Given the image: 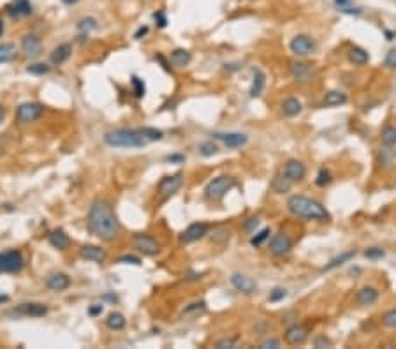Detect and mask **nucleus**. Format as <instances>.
I'll return each instance as SVG.
<instances>
[{"instance_id": "1", "label": "nucleus", "mask_w": 396, "mask_h": 349, "mask_svg": "<svg viewBox=\"0 0 396 349\" xmlns=\"http://www.w3.org/2000/svg\"><path fill=\"white\" fill-rule=\"evenodd\" d=\"M88 224H90L92 233L101 240L109 242L118 237V219H116L113 206L108 201L97 199V201L92 203L90 212H88Z\"/></svg>"}, {"instance_id": "2", "label": "nucleus", "mask_w": 396, "mask_h": 349, "mask_svg": "<svg viewBox=\"0 0 396 349\" xmlns=\"http://www.w3.org/2000/svg\"><path fill=\"white\" fill-rule=\"evenodd\" d=\"M287 208L292 215L301 217V219L317 220V222H326V220L331 219L326 206H322L315 199L306 198V196H291L287 201Z\"/></svg>"}, {"instance_id": "3", "label": "nucleus", "mask_w": 396, "mask_h": 349, "mask_svg": "<svg viewBox=\"0 0 396 349\" xmlns=\"http://www.w3.org/2000/svg\"><path fill=\"white\" fill-rule=\"evenodd\" d=\"M106 145L115 148H141L148 143L139 129H116L109 131L104 136Z\"/></svg>"}, {"instance_id": "4", "label": "nucleus", "mask_w": 396, "mask_h": 349, "mask_svg": "<svg viewBox=\"0 0 396 349\" xmlns=\"http://www.w3.org/2000/svg\"><path fill=\"white\" fill-rule=\"evenodd\" d=\"M234 185H236V180H234L233 177H229V174H220V177H217L208 182V185L205 187V196L208 199H213V201H219V199H222Z\"/></svg>"}, {"instance_id": "5", "label": "nucleus", "mask_w": 396, "mask_h": 349, "mask_svg": "<svg viewBox=\"0 0 396 349\" xmlns=\"http://www.w3.org/2000/svg\"><path fill=\"white\" fill-rule=\"evenodd\" d=\"M23 265V256L16 249L0 252V273H18L21 272Z\"/></svg>"}, {"instance_id": "6", "label": "nucleus", "mask_w": 396, "mask_h": 349, "mask_svg": "<svg viewBox=\"0 0 396 349\" xmlns=\"http://www.w3.org/2000/svg\"><path fill=\"white\" fill-rule=\"evenodd\" d=\"M289 48H291V51L294 53L296 56H310L317 49V42L313 41L310 35L299 34L291 39Z\"/></svg>"}, {"instance_id": "7", "label": "nucleus", "mask_w": 396, "mask_h": 349, "mask_svg": "<svg viewBox=\"0 0 396 349\" xmlns=\"http://www.w3.org/2000/svg\"><path fill=\"white\" fill-rule=\"evenodd\" d=\"M132 244H134V247L138 249L139 252H143L145 256H155V254H159V251H160L159 242H157L153 237H150V235H146V233L134 235V240H132Z\"/></svg>"}, {"instance_id": "8", "label": "nucleus", "mask_w": 396, "mask_h": 349, "mask_svg": "<svg viewBox=\"0 0 396 349\" xmlns=\"http://www.w3.org/2000/svg\"><path fill=\"white\" fill-rule=\"evenodd\" d=\"M42 113H44V108L39 102H23L18 106L16 119L20 122H35L37 119H41Z\"/></svg>"}, {"instance_id": "9", "label": "nucleus", "mask_w": 396, "mask_h": 349, "mask_svg": "<svg viewBox=\"0 0 396 349\" xmlns=\"http://www.w3.org/2000/svg\"><path fill=\"white\" fill-rule=\"evenodd\" d=\"M308 333H310V328L305 325L289 326L287 332H285V335H284L285 344H289V346H301V344H305L306 339H308Z\"/></svg>"}, {"instance_id": "10", "label": "nucleus", "mask_w": 396, "mask_h": 349, "mask_svg": "<svg viewBox=\"0 0 396 349\" xmlns=\"http://www.w3.org/2000/svg\"><path fill=\"white\" fill-rule=\"evenodd\" d=\"M181 184H183V174L181 173H174V174H169V177H164L162 180L159 182V194L162 196V198H169V196H173L174 192L181 187Z\"/></svg>"}, {"instance_id": "11", "label": "nucleus", "mask_w": 396, "mask_h": 349, "mask_svg": "<svg viewBox=\"0 0 396 349\" xmlns=\"http://www.w3.org/2000/svg\"><path fill=\"white\" fill-rule=\"evenodd\" d=\"M6 11L13 20H21V18H27L32 14V4L30 0H11Z\"/></svg>"}, {"instance_id": "12", "label": "nucleus", "mask_w": 396, "mask_h": 349, "mask_svg": "<svg viewBox=\"0 0 396 349\" xmlns=\"http://www.w3.org/2000/svg\"><path fill=\"white\" fill-rule=\"evenodd\" d=\"M292 249V240L289 238V235L285 233H277L270 242V252L273 256H284Z\"/></svg>"}, {"instance_id": "13", "label": "nucleus", "mask_w": 396, "mask_h": 349, "mask_svg": "<svg viewBox=\"0 0 396 349\" xmlns=\"http://www.w3.org/2000/svg\"><path fill=\"white\" fill-rule=\"evenodd\" d=\"M213 138L220 140L227 148H240L248 141V136L243 133H215Z\"/></svg>"}, {"instance_id": "14", "label": "nucleus", "mask_w": 396, "mask_h": 349, "mask_svg": "<svg viewBox=\"0 0 396 349\" xmlns=\"http://www.w3.org/2000/svg\"><path fill=\"white\" fill-rule=\"evenodd\" d=\"M21 49H23L25 55H27V56H30V59H35V56H39V55H41V51H42V42H41V39H39L35 34L23 35V39H21Z\"/></svg>"}, {"instance_id": "15", "label": "nucleus", "mask_w": 396, "mask_h": 349, "mask_svg": "<svg viewBox=\"0 0 396 349\" xmlns=\"http://www.w3.org/2000/svg\"><path fill=\"white\" fill-rule=\"evenodd\" d=\"M206 233H208V224L195 222V224H190V226L180 235V240L183 242V244H192V242L203 238Z\"/></svg>"}, {"instance_id": "16", "label": "nucleus", "mask_w": 396, "mask_h": 349, "mask_svg": "<svg viewBox=\"0 0 396 349\" xmlns=\"http://www.w3.org/2000/svg\"><path fill=\"white\" fill-rule=\"evenodd\" d=\"M284 174L289 178V180L299 182V180H303V178H305L306 168H305V164H303L301 161H298V159H291V161L285 162Z\"/></svg>"}, {"instance_id": "17", "label": "nucleus", "mask_w": 396, "mask_h": 349, "mask_svg": "<svg viewBox=\"0 0 396 349\" xmlns=\"http://www.w3.org/2000/svg\"><path fill=\"white\" fill-rule=\"evenodd\" d=\"M16 311L23 316H32V318H42V316L48 314V307L42 304H37V302H25V304H20Z\"/></svg>"}, {"instance_id": "18", "label": "nucleus", "mask_w": 396, "mask_h": 349, "mask_svg": "<svg viewBox=\"0 0 396 349\" xmlns=\"http://www.w3.org/2000/svg\"><path fill=\"white\" fill-rule=\"evenodd\" d=\"M81 258L87 259V261H92V263H104L106 259V251L102 247H99V245H83L80 251Z\"/></svg>"}, {"instance_id": "19", "label": "nucleus", "mask_w": 396, "mask_h": 349, "mask_svg": "<svg viewBox=\"0 0 396 349\" xmlns=\"http://www.w3.org/2000/svg\"><path fill=\"white\" fill-rule=\"evenodd\" d=\"M289 69H291V74L294 76V80H298L299 83H308L310 80H312V67L308 66V64L305 62H291V66H289Z\"/></svg>"}, {"instance_id": "20", "label": "nucleus", "mask_w": 396, "mask_h": 349, "mask_svg": "<svg viewBox=\"0 0 396 349\" xmlns=\"http://www.w3.org/2000/svg\"><path fill=\"white\" fill-rule=\"evenodd\" d=\"M46 286L49 287L55 293H62V291L69 289L71 286V279L65 275V273H51V275L46 279Z\"/></svg>"}, {"instance_id": "21", "label": "nucleus", "mask_w": 396, "mask_h": 349, "mask_svg": "<svg viewBox=\"0 0 396 349\" xmlns=\"http://www.w3.org/2000/svg\"><path fill=\"white\" fill-rule=\"evenodd\" d=\"M231 284L234 286L236 291H241L245 295H252L255 291V282L247 275H241V273H234L231 277Z\"/></svg>"}, {"instance_id": "22", "label": "nucleus", "mask_w": 396, "mask_h": 349, "mask_svg": "<svg viewBox=\"0 0 396 349\" xmlns=\"http://www.w3.org/2000/svg\"><path fill=\"white\" fill-rule=\"evenodd\" d=\"M377 298H379V291L375 289V287H361V289L358 291V295H356V300H358L359 305H372L377 302Z\"/></svg>"}, {"instance_id": "23", "label": "nucleus", "mask_w": 396, "mask_h": 349, "mask_svg": "<svg viewBox=\"0 0 396 349\" xmlns=\"http://www.w3.org/2000/svg\"><path fill=\"white\" fill-rule=\"evenodd\" d=\"M49 244H51L55 249H58V251H63V249L69 247L71 238H69V235H67L65 231L55 229V231H51V233H49Z\"/></svg>"}, {"instance_id": "24", "label": "nucleus", "mask_w": 396, "mask_h": 349, "mask_svg": "<svg viewBox=\"0 0 396 349\" xmlns=\"http://www.w3.org/2000/svg\"><path fill=\"white\" fill-rule=\"evenodd\" d=\"M292 187V180H289L287 177H285L284 173H278L273 177V180H271V189H273L275 192H278V194H284V192H289Z\"/></svg>"}, {"instance_id": "25", "label": "nucleus", "mask_w": 396, "mask_h": 349, "mask_svg": "<svg viewBox=\"0 0 396 349\" xmlns=\"http://www.w3.org/2000/svg\"><path fill=\"white\" fill-rule=\"evenodd\" d=\"M190 60H192L190 51H187V49H183V48L174 49V51L171 53V56H169V62L173 64L174 67H185V66H188V62H190Z\"/></svg>"}, {"instance_id": "26", "label": "nucleus", "mask_w": 396, "mask_h": 349, "mask_svg": "<svg viewBox=\"0 0 396 349\" xmlns=\"http://www.w3.org/2000/svg\"><path fill=\"white\" fill-rule=\"evenodd\" d=\"M264 87H266V74L261 69H254V83H252L250 88V95L254 99L259 97L264 92Z\"/></svg>"}, {"instance_id": "27", "label": "nucleus", "mask_w": 396, "mask_h": 349, "mask_svg": "<svg viewBox=\"0 0 396 349\" xmlns=\"http://www.w3.org/2000/svg\"><path fill=\"white\" fill-rule=\"evenodd\" d=\"M71 51H73V48H71V44H60L58 48L53 49L51 53V62L55 64V66H60V64L67 62L71 56Z\"/></svg>"}, {"instance_id": "28", "label": "nucleus", "mask_w": 396, "mask_h": 349, "mask_svg": "<svg viewBox=\"0 0 396 349\" xmlns=\"http://www.w3.org/2000/svg\"><path fill=\"white\" fill-rule=\"evenodd\" d=\"M345 102H347V95L340 90L327 92L326 97H324V106H327V108H335V106L345 104Z\"/></svg>"}, {"instance_id": "29", "label": "nucleus", "mask_w": 396, "mask_h": 349, "mask_svg": "<svg viewBox=\"0 0 396 349\" xmlns=\"http://www.w3.org/2000/svg\"><path fill=\"white\" fill-rule=\"evenodd\" d=\"M335 7H337V11H340V13L344 14H361L363 9L361 7H358L354 4V0H333Z\"/></svg>"}, {"instance_id": "30", "label": "nucleus", "mask_w": 396, "mask_h": 349, "mask_svg": "<svg viewBox=\"0 0 396 349\" xmlns=\"http://www.w3.org/2000/svg\"><path fill=\"white\" fill-rule=\"evenodd\" d=\"M349 60H351L352 64H356V66H365V64H368L370 55L363 48L352 46V48L349 49Z\"/></svg>"}, {"instance_id": "31", "label": "nucleus", "mask_w": 396, "mask_h": 349, "mask_svg": "<svg viewBox=\"0 0 396 349\" xmlns=\"http://www.w3.org/2000/svg\"><path fill=\"white\" fill-rule=\"evenodd\" d=\"M282 111H284V115H287V117L299 115V113H301V102L294 97H287L284 102H282Z\"/></svg>"}, {"instance_id": "32", "label": "nucleus", "mask_w": 396, "mask_h": 349, "mask_svg": "<svg viewBox=\"0 0 396 349\" xmlns=\"http://www.w3.org/2000/svg\"><path fill=\"white\" fill-rule=\"evenodd\" d=\"M354 256H356V252H354V251L342 252L340 256H337V258H333L329 263H327L326 266H324V268H322V272H329V270H335V268H338V266H342V265H344V263H347L349 259H351V258H354Z\"/></svg>"}, {"instance_id": "33", "label": "nucleus", "mask_w": 396, "mask_h": 349, "mask_svg": "<svg viewBox=\"0 0 396 349\" xmlns=\"http://www.w3.org/2000/svg\"><path fill=\"white\" fill-rule=\"evenodd\" d=\"M106 325H108V328H111V330L125 328V325H127L125 316L120 314V312H111V314L108 316V319H106Z\"/></svg>"}, {"instance_id": "34", "label": "nucleus", "mask_w": 396, "mask_h": 349, "mask_svg": "<svg viewBox=\"0 0 396 349\" xmlns=\"http://www.w3.org/2000/svg\"><path fill=\"white\" fill-rule=\"evenodd\" d=\"M76 28L80 32H85V34H88V32L92 30H97L99 28V20L94 16H87V18H81L80 21H78Z\"/></svg>"}, {"instance_id": "35", "label": "nucleus", "mask_w": 396, "mask_h": 349, "mask_svg": "<svg viewBox=\"0 0 396 349\" xmlns=\"http://www.w3.org/2000/svg\"><path fill=\"white\" fill-rule=\"evenodd\" d=\"M139 133H141L148 141H160L164 138L162 131L155 129V127H141V129H139Z\"/></svg>"}, {"instance_id": "36", "label": "nucleus", "mask_w": 396, "mask_h": 349, "mask_svg": "<svg viewBox=\"0 0 396 349\" xmlns=\"http://www.w3.org/2000/svg\"><path fill=\"white\" fill-rule=\"evenodd\" d=\"M382 143L386 145V147H394V145H396V127H393V126L384 127V131H382Z\"/></svg>"}, {"instance_id": "37", "label": "nucleus", "mask_w": 396, "mask_h": 349, "mask_svg": "<svg viewBox=\"0 0 396 349\" xmlns=\"http://www.w3.org/2000/svg\"><path fill=\"white\" fill-rule=\"evenodd\" d=\"M199 154L203 157H212V155L219 154V147H217L213 141H205V143L199 145Z\"/></svg>"}, {"instance_id": "38", "label": "nucleus", "mask_w": 396, "mask_h": 349, "mask_svg": "<svg viewBox=\"0 0 396 349\" xmlns=\"http://www.w3.org/2000/svg\"><path fill=\"white\" fill-rule=\"evenodd\" d=\"M14 59V44L6 42V44H0V64L9 62Z\"/></svg>"}, {"instance_id": "39", "label": "nucleus", "mask_w": 396, "mask_h": 349, "mask_svg": "<svg viewBox=\"0 0 396 349\" xmlns=\"http://www.w3.org/2000/svg\"><path fill=\"white\" fill-rule=\"evenodd\" d=\"M49 71H51V67H49L48 64H42V62H39V64H32V66H28V67H27V73H30V74H37V76H44V74H48Z\"/></svg>"}, {"instance_id": "40", "label": "nucleus", "mask_w": 396, "mask_h": 349, "mask_svg": "<svg viewBox=\"0 0 396 349\" xmlns=\"http://www.w3.org/2000/svg\"><path fill=\"white\" fill-rule=\"evenodd\" d=\"M132 88H134V94H136V97H145L146 87H145V83H143V80H141V78H138V76H132Z\"/></svg>"}, {"instance_id": "41", "label": "nucleus", "mask_w": 396, "mask_h": 349, "mask_svg": "<svg viewBox=\"0 0 396 349\" xmlns=\"http://www.w3.org/2000/svg\"><path fill=\"white\" fill-rule=\"evenodd\" d=\"M315 184L319 185V187H326V185H329V184H331V173L327 171L326 168H322V169L319 171V174H317Z\"/></svg>"}, {"instance_id": "42", "label": "nucleus", "mask_w": 396, "mask_h": 349, "mask_svg": "<svg viewBox=\"0 0 396 349\" xmlns=\"http://www.w3.org/2000/svg\"><path fill=\"white\" fill-rule=\"evenodd\" d=\"M382 323L387 326V328L396 330V309H391V311H387L386 314L382 316Z\"/></svg>"}, {"instance_id": "43", "label": "nucleus", "mask_w": 396, "mask_h": 349, "mask_svg": "<svg viewBox=\"0 0 396 349\" xmlns=\"http://www.w3.org/2000/svg\"><path fill=\"white\" fill-rule=\"evenodd\" d=\"M270 235H271V233H270V229H268V227H266V229H262L261 233H257V235H255V237H252V238H250V244L254 245V247H259V245H261L264 240H268V238H270Z\"/></svg>"}, {"instance_id": "44", "label": "nucleus", "mask_w": 396, "mask_h": 349, "mask_svg": "<svg viewBox=\"0 0 396 349\" xmlns=\"http://www.w3.org/2000/svg\"><path fill=\"white\" fill-rule=\"evenodd\" d=\"M285 297H287V291L282 289V287H275V289L270 293V297H268V300L270 302H280V300H284Z\"/></svg>"}, {"instance_id": "45", "label": "nucleus", "mask_w": 396, "mask_h": 349, "mask_svg": "<svg viewBox=\"0 0 396 349\" xmlns=\"http://www.w3.org/2000/svg\"><path fill=\"white\" fill-rule=\"evenodd\" d=\"M257 226H259L257 217H248V219L245 220V224H243V229L247 231V233H254V231L257 229Z\"/></svg>"}, {"instance_id": "46", "label": "nucleus", "mask_w": 396, "mask_h": 349, "mask_svg": "<svg viewBox=\"0 0 396 349\" xmlns=\"http://www.w3.org/2000/svg\"><path fill=\"white\" fill-rule=\"evenodd\" d=\"M365 256L368 259H380V258H384V251L379 247H370L365 251Z\"/></svg>"}, {"instance_id": "47", "label": "nucleus", "mask_w": 396, "mask_h": 349, "mask_svg": "<svg viewBox=\"0 0 396 349\" xmlns=\"http://www.w3.org/2000/svg\"><path fill=\"white\" fill-rule=\"evenodd\" d=\"M236 337H231V339H222V340H219V342L215 344V347L217 349H231V347H234L236 346Z\"/></svg>"}, {"instance_id": "48", "label": "nucleus", "mask_w": 396, "mask_h": 349, "mask_svg": "<svg viewBox=\"0 0 396 349\" xmlns=\"http://www.w3.org/2000/svg\"><path fill=\"white\" fill-rule=\"evenodd\" d=\"M153 18H155L157 21V27L159 28H166L167 27V16L164 11H157V13H153Z\"/></svg>"}, {"instance_id": "49", "label": "nucleus", "mask_w": 396, "mask_h": 349, "mask_svg": "<svg viewBox=\"0 0 396 349\" xmlns=\"http://www.w3.org/2000/svg\"><path fill=\"white\" fill-rule=\"evenodd\" d=\"M229 237H231V231L224 227V229L215 231L212 238H213V240H215V242H227V240H229Z\"/></svg>"}, {"instance_id": "50", "label": "nucleus", "mask_w": 396, "mask_h": 349, "mask_svg": "<svg viewBox=\"0 0 396 349\" xmlns=\"http://www.w3.org/2000/svg\"><path fill=\"white\" fill-rule=\"evenodd\" d=\"M118 263H123V265H136V266H139L141 265V259L139 258H136V256H122V258H118Z\"/></svg>"}, {"instance_id": "51", "label": "nucleus", "mask_w": 396, "mask_h": 349, "mask_svg": "<svg viewBox=\"0 0 396 349\" xmlns=\"http://www.w3.org/2000/svg\"><path fill=\"white\" fill-rule=\"evenodd\" d=\"M313 347H317V349H322V347H331V340L327 339V337L320 335V337H317V339L313 340Z\"/></svg>"}, {"instance_id": "52", "label": "nucleus", "mask_w": 396, "mask_h": 349, "mask_svg": "<svg viewBox=\"0 0 396 349\" xmlns=\"http://www.w3.org/2000/svg\"><path fill=\"white\" fill-rule=\"evenodd\" d=\"M384 64H386L387 67H391V69H394V67H396V49H391V51H387Z\"/></svg>"}, {"instance_id": "53", "label": "nucleus", "mask_w": 396, "mask_h": 349, "mask_svg": "<svg viewBox=\"0 0 396 349\" xmlns=\"http://www.w3.org/2000/svg\"><path fill=\"white\" fill-rule=\"evenodd\" d=\"M280 347V340L277 339H266L261 342V349H278Z\"/></svg>"}, {"instance_id": "54", "label": "nucleus", "mask_w": 396, "mask_h": 349, "mask_svg": "<svg viewBox=\"0 0 396 349\" xmlns=\"http://www.w3.org/2000/svg\"><path fill=\"white\" fill-rule=\"evenodd\" d=\"M201 312V311H205V302H195V304H190V307H187L185 309V312L183 314H190V312Z\"/></svg>"}, {"instance_id": "55", "label": "nucleus", "mask_w": 396, "mask_h": 349, "mask_svg": "<svg viewBox=\"0 0 396 349\" xmlns=\"http://www.w3.org/2000/svg\"><path fill=\"white\" fill-rule=\"evenodd\" d=\"M166 161H167V162H171V164H183V162H185V155H181V154L167 155Z\"/></svg>"}, {"instance_id": "56", "label": "nucleus", "mask_w": 396, "mask_h": 349, "mask_svg": "<svg viewBox=\"0 0 396 349\" xmlns=\"http://www.w3.org/2000/svg\"><path fill=\"white\" fill-rule=\"evenodd\" d=\"M102 311H104V307H102V305L94 304L90 309H88V314H90V316H101V314H102Z\"/></svg>"}, {"instance_id": "57", "label": "nucleus", "mask_w": 396, "mask_h": 349, "mask_svg": "<svg viewBox=\"0 0 396 349\" xmlns=\"http://www.w3.org/2000/svg\"><path fill=\"white\" fill-rule=\"evenodd\" d=\"M146 34H148V27H146V25H145V27H139L138 30H136V34H134V39H143Z\"/></svg>"}, {"instance_id": "58", "label": "nucleus", "mask_w": 396, "mask_h": 349, "mask_svg": "<svg viewBox=\"0 0 396 349\" xmlns=\"http://www.w3.org/2000/svg\"><path fill=\"white\" fill-rule=\"evenodd\" d=\"M6 302H9V297H7V295L0 293V304H6Z\"/></svg>"}, {"instance_id": "59", "label": "nucleus", "mask_w": 396, "mask_h": 349, "mask_svg": "<svg viewBox=\"0 0 396 349\" xmlns=\"http://www.w3.org/2000/svg\"><path fill=\"white\" fill-rule=\"evenodd\" d=\"M63 4H67V6H73V4H76V2H80V0H62Z\"/></svg>"}, {"instance_id": "60", "label": "nucleus", "mask_w": 396, "mask_h": 349, "mask_svg": "<svg viewBox=\"0 0 396 349\" xmlns=\"http://www.w3.org/2000/svg\"><path fill=\"white\" fill-rule=\"evenodd\" d=\"M4 117H6V111H4V108L0 106V122L4 120Z\"/></svg>"}, {"instance_id": "61", "label": "nucleus", "mask_w": 396, "mask_h": 349, "mask_svg": "<svg viewBox=\"0 0 396 349\" xmlns=\"http://www.w3.org/2000/svg\"><path fill=\"white\" fill-rule=\"evenodd\" d=\"M104 298H108V300H116V297H113V295H104Z\"/></svg>"}, {"instance_id": "62", "label": "nucleus", "mask_w": 396, "mask_h": 349, "mask_svg": "<svg viewBox=\"0 0 396 349\" xmlns=\"http://www.w3.org/2000/svg\"><path fill=\"white\" fill-rule=\"evenodd\" d=\"M386 34H387V39H389V41H391V39H393V32L386 30Z\"/></svg>"}, {"instance_id": "63", "label": "nucleus", "mask_w": 396, "mask_h": 349, "mask_svg": "<svg viewBox=\"0 0 396 349\" xmlns=\"http://www.w3.org/2000/svg\"><path fill=\"white\" fill-rule=\"evenodd\" d=\"M2 32H4V23L0 21V37H2Z\"/></svg>"}]
</instances>
